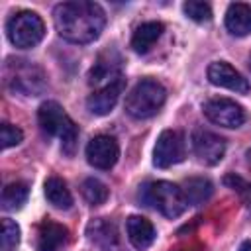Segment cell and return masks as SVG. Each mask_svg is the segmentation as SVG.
<instances>
[{
    "instance_id": "cell-1",
    "label": "cell",
    "mask_w": 251,
    "mask_h": 251,
    "mask_svg": "<svg viewBox=\"0 0 251 251\" xmlns=\"http://www.w3.org/2000/svg\"><path fill=\"white\" fill-rule=\"evenodd\" d=\"M53 22L63 39L71 43H90L102 33L106 14L96 2L73 0L55 6Z\"/></svg>"
},
{
    "instance_id": "cell-7",
    "label": "cell",
    "mask_w": 251,
    "mask_h": 251,
    "mask_svg": "<svg viewBox=\"0 0 251 251\" xmlns=\"http://www.w3.org/2000/svg\"><path fill=\"white\" fill-rule=\"evenodd\" d=\"M186 155V143L184 135L178 129H165L157 137L155 149H153V165L159 169H169L176 163H180Z\"/></svg>"
},
{
    "instance_id": "cell-11",
    "label": "cell",
    "mask_w": 251,
    "mask_h": 251,
    "mask_svg": "<svg viewBox=\"0 0 251 251\" xmlns=\"http://www.w3.org/2000/svg\"><path fill=\"white\" fill-rule=\"evenodd\" d=\"M120 157L118 141L112 135H96L86 145V161L100 171H108Z\"/></svg>"
},
{
    "instance_id": "cell-24",
    "label": "cell",
    "mask_w": 251,
    "mask_h": 251,
    "mask_svg": "<svg viewBox=\"0 0 251 251\" xmlns=\"http://www.w3.org/2000/svg\"><path fill=\"white\" fill-rule=\"evenodd\" d=\"M20 243V227L10 218L2 220V233H0V247L2 251H12Z\"/></svg>"
},
{
    "instance_id": "cell-6",
    "label": "cell",
    "mask_w": 251,
    "mask_h": 251,
    "mask_svg": "<svg viewBox=\"0 0 251 251\" xmlns=\"http://www.w3.org/2000/svg\"><path fill=\"white\" fill-rule=\"evenodd\" d=\"M6 33H8V39L12 45H16L20 49H31L43 39L45 24L35 12L22 10L8 20Z\"/></svg>"
},
{
    "instance_id": "cell-14",
    "label": "cell",
    "mask_w": 251,
    "mask_h": 251,
    "mask_svg": "<svg viewBox=\"0 0 251 251\" xmlns=\"http://www.w3.org/2000/svg\"><path fill=\"white\" fill-rule=\"evenodd\" d=\"M69 241V229L53 220H43L37 227V251H59Z\"/></svg>"
},
{
    "instance_id": "cell-18",
    "label": "cell",
    "mask_w": 251,
    "mask_h": 251,
    "mask_svg": "<svg viewBox=\"0 0 251 251\" xmlns=\"http://www.w3.org/2000/svg\"><path fill=\"white\" fill-rule=\"evenodd\" d=\"M163 29H165V25L161 22H145V24H141L131 35L133 51L135 53H147L155 45V41L163 35Z\"/></svg>"
},
{
    "instance_id": "cell-27",
    "label": "cell",
    "mask_w": 251,
    "mask_h": 251,
    "mask_svg": "<svg viewBox=\"0 0 251 251\" xmlns=\"http://www.w3.org/2000/svg\"><path fill=\"white\" fill-rule=\"evenodd\" d=\"M239 251H251V241H243L241 247H239Z\"/></svg>"
},
{
    "instance_id": "cell-23",
    "label": "cell",
    "mask_w": 251,
    "mask_h": 251,
    "mask_svg": "<svg viewBox=\"0 0 251 251\" xmlns=\"http://www.w3.org/2000/svg\"><path fill=\"white\" fill-rule=\"evenodd\" d=\"M224 184H226L227 188H231V190L241 198V202H243L245 206L251 208V182H247L245 178H241V176L235 175V173H227V175L224 176Z\"/></svg>"
},
{
    "instance_id": "cell-2",
    "label": "cell",
    "mask_w": 251,
    "mask_h": 251,
    "mask_svg": "<svg viewBox=\"0 0 251 251\" xmlns=\"http://www.w3.org/2000/svg\"><path fill=\"white\" fill-rule=\"evenodd\" d=\"M37 122L39 127L45 135L59 137L61 139V149L65 155L73 157L78 145V127L76 124L67 116L63 106L55 100H47L39 106L37 110Z\"/></svg>"
},
{
    "instance_id": "cell-9",
    "label": "cell",
    "mask_w": 251,
    "mask_h": 251,
    "mask_svg": "<svg viewBox=\"0 0 251 251\" xmlns=\"http://www.w3.org/2000/svg\"><path fill=\"white\" fill-rule=\"evenodd\" d=\"M192 149H194V155L198 157L200 163L218 165L224 159L226 141H224V137H220L218 133H214L210 129L196 127L192 131Z\"/></svg>"
},
{
    "instance_id": "cell-20",
    "label": "cell",
    "mask_w": 251,
    "mask_h": 251,
    "mask_svg": "<svg viewBox=\"0 0 251 251\" xmlns=\"http://www.w3.org/2000/svg\"><path fill=\"white\" fill-rule=\"evenodd\" d=\"M45 198L59 210H69L73 206V194L67 188V182L59 176H49L45 180Z\"/></svg>"
},
{
    "instance_id": "cell-8",
    "label": "cell",
    "mask_w": 251,
    "mask_h": 251,
    "mask_svg": "<svg viewBox=\"0 0 251 251\" xmlns=\"http://www.w3.org/2000/svg\"><path fill=\"white\" fill-rule=\"evenodd\" d=\"M204 116L216 124V126H224V127H239L245 122V110L241 104H237L235 100L229 98H210L204 104Z\"/></svg>"
},
{
    "instance_id": "cell-25",
    "label": "cell",
    "mask_w": 251,
    "mask_h": 251,
    "mask_svg": "<svg viewBox=\"0 0 251 251\" xmlns=\"http://www.w3.org/2000/svg\"><path fill=\"white\" fill-rule=\"evenodd\" d=\"M182 10H184V14H186L190 20H194V22H198V24H204V22H210V20H212V8H210V4H206V2L190 0V2H184V4H182Z\"/></svg>"
},
{
    "instance_id": "cell-17",
    "label": "cell",
    "mask_w": 251,
    "mask_h": 251,
    "mask_svg": "<svg viewBox=\"0 0 251 251\" xmlns=\"http://www.w3.org/2000/svg\"><path fill=\"white\" fill-rule=\"evenodd\" d=\"M226 27L231 35L243 37L251 33V4L233 2L226 12Z\"/></svg>"
},
{
    "instance_id": "cell-15",
    "label": "cell",
    "mask_w": 251,
    "mask_h": 251,
    "mask_svg": "<svg viewBox=\"0 0 251 251\" xmlns=\"http://www.w3.org/2000/svg\"><path fill=\"white\" fill-rule=\"evenodd\" d=\"M86 233H88V239L100 247L102 251H116L120 247V237H118V229L116 226L106 220V218H98V220H92L86 227Z\"/></svg>"
},
{
    "instance_id": "cell-12",
    "label": "cell",
    "mask_w": 251,
    "mask_h": 251,
    "mask_svg": "<svg viewBox=\"0 0 251 251\" xmlns=\"http://www.w3.org/2000/svg\"><path fill=\"white\" fill-rule=\"evenodd\" d=\"M208 80L214 86H222V88L233 90L237 94H247L249 88H251L247 78L239 71H235L229 63H226V61L210 63V67H208Z\"/></svg>"
},
{
    "instance_id": "cell-19",
    "label": "cell",
    "mask_w": 251,
    "mask_h": 251,
    "mask_svg": "<svg viewBox=\"0 0 251 251\" xmlns=\"http://www.w3.org/2000/svg\"><path fill=\"white\" fill-rule=\"evenodd\" d=\"M214 192V186L208 178L204 176H192V178H186L184 184H182V194L186 198L188 204L192 206H198V204H204Z\"/></svg>"
},
{
    "instance_id": "cell-5",
    "label": "cell",
    "mask_w": 251,
    "mask_h": 251,
    "mask_svg": "<svg viewBox=\"0 0 251 251\" xmlns=\"http://www.w3.org/2000/svg\"><path fill=\"white\" fill-rule=\"evenodd\" d=\"M6 84L16 92H22L25 96H37L47 86V76L43 69L31 61L25 59H10L4 69Z\"/></svg>"
},
{
    "instance_id": "cell-28",
    "label": "cell",
    "mask_w": 251,
    "mask_h": 251,
    "mask_svg": "<svg viewBox=\"0 0 251 251\" xmlns=\"http://www.w3.org/2000/svg\"><path fill=\"white\" fill-rule=\"evenodd\" d=\"M247 165H249V169H251V149L247 151Z\"/></svg>"
},
{
    "instance_id": "cell-26",
    "label": "cell",
    "mask_w": 251,
    "mask_h": 251,
    "mask_svg": "<svg viewBox=\"0 0 251 251\" xmlns=\"http://www.w3.org/2000/svg\"><path fill=\"white\" fill-rule=\"evenodd\" d=\"M24 133L20 127L12 126V124H2L0 126V141H2V147L8 149V147H14L22 141Z\"/></svg>"
},
{
    "instance_id": "cell-16",
    "label": "cell",
    "mask_w": 251,
    "mask_h": 251,
    "mask_svg": "<svg viewBox=\"0 0 251 251\" xmlns=\"http://www.w3.org/2000/svg\"><path fill=\"white\" fill-rule=\"evenodd\" d=\"M126 231H127V239L129 243L137 249V251H145L151 247V243L155 241V227L153 224L143 218V216H129L126 222Z\"/></svg>"
},
{
    "instance_id": "cell-4",
    "label": "cell",
    "mask_w": 251,
    "mask_h": 251,
    "mask_svg": "<svg viewBox=\"0 0 251 251\" xmlns=\"http://www.w3.org/2000/svg\"><path fill=\"white\" fill-rule=\"evenodd\" d=\"M141 200L171 220L178 218L188 206V202L182 194V188L173 182H167V180L147 182L141 190Z\"/></svg>"
},
{
    "instance_id": "cell-22",
    "label": "cell",
    "mask_w": 251,
    "mask_h": 251,
    "mask_svg": "<svg viewBox=\"0 0 251 251\" xmlns=\"http://www.w3.org/2000/svg\"><path fill=\"white\" fill-rule=\"evenodd\" d=\"M80 192H82V198H84L90 206H100V204H104V202L108 200V196H110L108 186H106L102 180L94 178V176L82 180Z\"/></svg>"
},
{
    "instance_id": "cell-21",
    "label": "cell",
    "mask_w": 251,
    "mask_h": 251,
    "mask_svg": "<svg viewBox=\"0 0 251 251\" xmlns=\"http://www.w3.org/2000/svg\"><path fill=\"white\" fill-rule=\"evenodd\" d=\"M27 196H29V188H27L25 182H10L2 190L0 202H2V208L6 212H14V210H20L25 204Z\"/></svg>"
},
{
    "instance_id": "cell-13",
    "label": "cell",
    "mask_w": 251,
    "mask_h": 251,
    "mask_svg": "<svg viewBox=\"0 0 251 251\" xmlns=\"http://www.w3.org/2000/svg\"><path fill=\"white\" fill-rule=\"evenodd\" d=\"M124 86H126V78L120 76L118 80L102 86V88H96L88 98H86V108L94 114V116H106L112 112V108L116 106L120 94L124 92Z\"/></svg>"
},
{
    "instance_id": "cell-10",
    "label": "cell",
    "mask_w": 251,
    "mask_h": 251,
    "mask_svg": "<svg viewBox=\"0 0 251 251\" xmlns=\"http://www.w3.org/2000/svg\"><path fill=\"white\" fill-rule=\"evenodd\" d=\"M122 75V57L116 49H106L98 55L94 65L88 71V84L102 88L114 80H118Z\"/></svg>"
},
{
    "instance_id": "cell-3",
    "label": "cell",
    "mask_w": 251,
    "mask_h": 251,
    "mask_svg": "<svg viewBox=\"0 0 251 251\" xmlns=\"http://www.w3.org/2000/svg\"><path fill=\"white\" fill-rule=\"evenodd\" d=\"M167 100V90L159 80L141 78L126 96V112L135 120L155 116Z\"/></svg>"
}]
</instances>
